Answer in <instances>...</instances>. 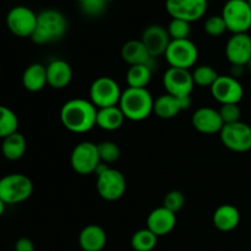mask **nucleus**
<instances>
[{"label":"nucleus","mask_w":251,"mask_h":251,"mask_svg":"<svg viewBox=\"0 0 251 251\" xmlns=\"http://www.w3.org/2000/svg\"><path fill=\"white\" fill-rule=\"evenodd\" d=\"M97 110L90 100L73 98L61 107L60 122L69 131L74 134H85L96 126Z\"/></svg>","instance_id":"obj_1"},{"label":"nucleus","mask_w":251,"mask_h":251,"mask_svg":"<svg viewBox=\"0 0 251 251\" xmlns=\"http://www.w3.org/2000/svg\"><path fill=\"white\" fill-rule=\"evenodd\" d=\"M69 28L65 15L56 9H46L38 12L37 26L31 39L38 46L54 43L63 38Z\"/></svg>","instance_id":"obj_2"},{"label":"nucleus","mask_w":251,"mask_h":251,"mask_svg":"<svg viewBox=\"0 0 251 251\" xmlns=\"http://www.w3.org/2000/svg\"><path fill=\"white\" fill-rule=\"evenodd\" d=\"M153 104L154 98L147 88L127 87L123 91L118 105L125 115V119L142 122L153 113Z\"/></svg>","instance_id":"obj_3"},{"label":"nucleus","mask_w":251,"mask_h":251,"mask_svg":"<svg viewBox=\"0 0 251 251\" xmlns=\"http://www.w3.org/2000/svg\"><path fill=\"white\" fill-rule=\"evenodd\" d=\"M96 174V190L103 200L112 202L124 196L126 191V179L122 172L100 163Z\"/></svg>","instance_id":"obj_4"},{"label":"nucleus","mask_w":251,"mask_h":251,"mask_svg":"<svg viewBox=\"0 0 251 251\" xmlns=\"http://www.w3.org/2000/svg\"><path fill=\"white\" fill-rule=\"evenodd\" d=\"M33 193V183L22 173H12L0 178V199L6 205H16L28 200Z\"/></svg>","instance_id":"obj_5"},{"label":"nucleus","mask_w":251,"mask_h":251,"mask_svg":"<svg viewBox=\"0 0 251 251\" xmlns=\"http://www.w3.org/2000/svg\"><path fill=\"white\" fill-rule=\"evenodd\" d=\"M221 15L232 34L248 33L251 28V7L248 0H227Z\"/></svg>","instance_id":"obj_6"},{"label":"nucleus","mask_w":251,"mask_h":251,"mask_svg":"<svg viewBox=\"0 0 251 251\" xmlns=\"http://www.w3.org/2000/svg\"><path fill=\"white\" fill-rule=\"evenodd\" d=\"M122 93V88L114 78L109 76H100L91 85L90 100L97 109L114 107L119 104Z\"/></svg>","instance_id":"obj_7"},{"label":"nucleus","mask_w":251,"mask_h":251,"mask_svg":"<svg viewBox=\"0 0 251 251\" xmlns=\"http://www.w3.org/2000/svg\"><path fill=\"white\" fill-rule=\"evenodd\" d=\"M164 56L169 64V68L190 70L198 63L199 49L190 39L171 41Z\"/></svg>","instance_id":"obj_8"},{"label":"nucleus","mask_w":251,"mask_h":251,"mask_svg":"<svg viewBox=\"0 0 251 251\" xmlns=\"http://www.w3.org/2000/svg\"><path fill=\"white\" fill-rule=\"evenodd\" d=\"M102 163L98 153L97 144L91 141H82L76 145L70 154L71 168L80 176H88L96 173Z\"/></svg>","instance_id":"obj_9"},{"label":"nucleus","mask_w":251,"mask_h":251,"mask_svg":"<svg viewBox=\"0 0 251 251\" xmlns=\"http://www.w3.org/2000/svg\"><path fill=\"white\" fill-rule=\"evenodd\" d=\"M220 139L226 149L244 153L251 150V126L243 122L226 124L221 130Z\"/></svg>","instance_id":"obj_10"},{"label":"nucleus","mask_w":251,"mask_h":251,"mask_svg":"<svg viewBox=\"0 0 251 251\" xmlns=\"http://www.w3.org/2000/svg\"><path fill=\"white\" fill-rule=\"evenodd\" d=\"M38 14L28 6L17 5L14 6L6 15V26L12 34L21 38H26L33 34L37 26Z\"/></svg>","instance_id":"obj_11"},{"label":"nucleus","mask_w":251,"mask_h":251,"mask_svg":"<svg viewBox=\"0 0 251 251\" xmlns=\"http://www.w3.org/2000/svg\"><path fill=\"white\" fill-rule=\"evenodd\" d=\"M212 97L222 104H239L244 97V87L238 78L230 75H220L210 87Z\"/></svg>","instance_id":"obj_12"},{"label":"nucleus","mask_w":251,"mask_h":251,"mask_svg":"<svg viewBox=\"0 0 251 251\" xmlns=\"http://www.w3.org/2000/svg\"><path fill=\"white\" fill-rule=\"evenodd\" d=\"M207 0H166V10L172 19L199 21L207 11Z\"/></svg>","instance_id":"obj_13"},{"label":"nucleus","mask_w":251,"mask_h":251,"mask_svg":"<svg viewBox=\"0 0 251 251\" xmlns=\"http://www.w3.org/2000/svg\"><path fill=\"white\" fill-rule=\"evenodd\" d=\"M163 87L166 93L179 98L190 97L195 83L190 70L168 68L163 74Z\"/></svg>","instance_id":"obj_14"},{"label":"nucleus","mask_w":251,"mask_h":251,"mask_svg":"<svg viewBox=\"0 0 251 251\" xmlns=\"http://www.w3.org/2000/svg\"><path fill=\"white\" fill-rule=\"evenodd\" d=\"M141 41L147 48V50L150 51L152 58L156 59L166 54L172 39L169 37L168 31H167V27L158 24H153L144 29Z\"/></svg>","instance_id":"obj_15"},{"label":"nucleus","mask_w":251,"mask_h":251,"mask_svg":"<svg viewBox=\"0 0 251 251\" xmlns=\"http://www.w3.org/2000/svg\"><path fill=\"white\" fill-rule=\"evenodd\" d=\"M191 124L196 131L205 135L220 134L225 126L218 109L211 107L198 108L191 117Z\"/></svg>","instance_id":"obj_16"},{"label":"nucleus","mask_w":251,"mask_h":251,"mask_svg":"<svg viewBox=\"0 0 251 251\" xmlns=\"http://www.w3.org/2000/svg\"><path fill=\"white\" fill-rule=\"evenodd\" d=\"M226 56L230 65L247 66L251 58V36L248 33L232 34L226 44Z\"/></svg>","instance_id":"obj_17"},{"label":"nucleus","mask_w":251,"mask_h":251,"mask_svg":"<svg viewBox=\"0 0 251 251\" xmlns=\"http://www.w3.org/2000/svg\"><path fill=\"white\" fill-rule=\"evenodd\" d=\"M191 105V98H179L176 96H172L169 93L158 96L154 100L153 113L159 119L169 120L176 118L183 110L188 109Z\"/></svg>","instance_id":"obj_18"},{"label":"nucleus","mask_w":251,"mask_h":251,"mask_svg":"<svg viewBox=\"0 0 251 251\" xmlns=\"http://www.w3.org/2000/svg\"><path fill=\"white\" fill-rule=\"evenodd\" d=\"M146 228H149L157 237H164L173 232V229L176 228V215L161 206L150 212L146 220Z\"/></svg>","instance_id":"obj_19"},{"label":"nucleus","mask_w":251,"mask_h":251,"mask_svg":"<svg viewBox=\"0 0 251 251\" xmlns=\"http://www.w3.org/2000/svg\"><path fill=\"white\" fill-rule=\"evenodd\" d=\"M47 69V82L49 87L54 90H63L70 85L73 80V68L70 64L64 59H54L48 65Z\"/></svg>","instance_id":"obj_20"},{"label":"nucleus","mask_w":251,"mask_h":251,"mask_svg":"<svg viewBox=\"0 0 251 251\" xmlns=\"http://www.w3.org/2000/svg\"><path fill=\"white\" fill-rule=\"evenodd\" d=\"M122 59L129 66L134 65H151L153 63L152 55L145 44L142 43L141 39H130L125 42L120 50Z\"/></svg>","instance_id":"obj_21"},{"label":"nucleus","mask_w":251,"mask_h":251,"mask_svg":"<svg viewBox=\"0 0 251 251\" xmlns=\"http://www.w3.org/2000/svg\"><path fill=\"white\" fill-rule=\"evenodd\" d=\"M107 244V233L100 226L88 225L78 234V245L82 251H102Z\"/></svg>","instance_id":"obj_22"},{"label":"nucleus","mask_w":251,"mask_h":251,"mask_svg":"<svg viewBox=\"0 0 251 251\" xmlns=\"http://www.w3.org/2000/svg\"><path fill=\"white\" fill-rule=\"evenodd\" d=\"M212 223L220 232H232L240 223L239 210L230 203L218 206L212 215Z\"/></svg>","instance_id":"obj_23"},{"label":"nucleus","mask_w":251,"mask_h":251,"mask_svg":"<svg viewBox=\"0 0 251 251\" xmlns=\"http://www.w3.org/2000/svg\"><path fill=\"white\" fill-rule=\"evenodd\" d=\"M22 85L28 92H39L43 90L47 82V69L43 64L33 63L25 69L22 74Z\"/></svg>","instance_id":"obj_24"},{"label":"nucleus","mask_w":251,"mask_h":251,"mask_svg":"<svg viewBox=\"0 0 251 251\" xmlns=\"http://www.w3.org/2000/svg\"><path fill=\"white\" fill-rule=\"evenodd\" d=\"M125 122V115L123 114L119 105L108 108H100L97 110V122L96 126L104 131H115L123 126Z\"/></svg>","instance_id":"obj_25"},{"label":"nucleus","mask_w":251,"mask_h":251,"mask_svg":"<svg viewBox=\"0 0 251 251\" xmlns=\"http://www.w3.org/2000/svg\"><path fill=\"white\" fill-rule=\"evenodd\" d=\"M27 142L21 132L16 131L10 136L2 139L1 153L9 161H19L25 156Z\"/></svg>","instance_id":"obj_26"},{"label":"nucleus","mask_w":251,"mask_h":251,"mask_svg":"<svg viewBox=\"0 0 251 251\" xmlns=\"http://www.w3.org/2000/svg\"><path fill=\"white\" fill-rule=\"evenodd\" d=\"M152 78L151 65H134L129 66L126 71L127 87L147 88Z\"/></svg>","instance_id":"obj_27"},{"label":"nucleus","mask_w":251,"mask_h":251,"mask_svg":"<svg viewBox=\"0 0 251 251\" xmlns=\"http://www.w3.org/2000/svg\"><path fill=\"white\" fill-rule=\"evenodd\" d=\"M158 237L149 228L136 230L131 237V248L135 251H152L156 248Z\"/></svg>","instance_id":"obj_28"},{"label":"nucleus","mask_w":251,"mask_h":251,"mask_svg":"<svg viewBox=\"0 0 251 251\" xmlns=\"http://www.w3.org/2000/svg\"><path fill=\"white\" fill-rule=\"evenodd\" d=\"M19 129V118L9 107L0 105V139L10 136Z\"/></svg>","instance_id":"obj_29"},{"label":"nucleus","mask_w":251,"mask_h":251,"mask_svg":"<svg viewBox=\"0 0 251 251\" xmlns=\"http://www.w3.org/2000/svg\"><path fill=\"white\" fill-rule=\"evenodd\" d=\"M193 80L195 86L199 87H208L215 83V81L218 78V73L211 65H199L194 69L191 73Z\"/></svg>","instance_id":"obj_30"},{"label":"nucleus","mask_w":251,"mask_h":251,"mask_svg":"<svg viewBox=\"0 0 251 251\" xmlns=\"http://www.w3.org/2000/svg\"><path fill=\"white\" fill-rule=\"evenodd\" d=\"M97 149L100 162L104 164L115 163L122 156V151H120V147L118 146V144L109 141V140L97 144Z\"/></svg>","instance_id":"obj_31"},{"label":"nucleus","mask_w":251,"mask_h":251,"mask_svg":"<svg viewBox=\"0 0 251 251\" xmlns=\"http://www.w3.org/2000/svg\"><path fill=\"white\" fill-rule=\"evenodd\" d=\"M169 37L172 41H178V39H189L191 33V24L184 20L172 19L167 27Z\"/></svg>","instance_id":"obj_32"},{"label":"nucleus","mask_w":251,"mask_h":251,"mask_svg":"<svg viewBox=\"0 0 251 251\" xmlns=\"http://www.w3.org/2000/svg\"><path fill=\"white\" fill-rule=\"evenodd\" d=\"M203 29L211 37H220L228 31L222 15H213V16L207 17L203 24Z\"/></svg>","instance_id":"obj_33"},{"label":"nucleus","mask_w":251,"mask_h":251,"mask_svg":"<svg viewBox=\"0 0 251 251\" xmlns=\"http://www.w3.org/2000/svg\"><path fill=\"white\" fill-rule=\"evenodd\" d=\"M184 205H185V195L179 190H172L166 194L162 206L176 215L184 207Z\"/></svg>","instance_id":"obj_34"},{"label":"nucleus","mask_w":251,"mask_h":251,"mask_svg":"<svg viewBox=\"0 0 251 251\" xmlns=\"http://www.w3.org/2000/svg\"><path fill=\"white\" fill-rule=\"evenodd\" d=\"M108 2L104 0H85L80 2L81 11L83 15L88 17H100L107 10Z\"/></svg>","instance_id":"obj_35"},{"label":"nucleus","mask_w":251,"mask_h":251,"mask_svg":"<svg viewBox=\"0 0 251 251\" xmlns=\"http://www.w3.org/2000/svg\"><path fill=\"white\" fill-rule=\"evenodd\" d=\"M218 112H220V115L225 125L240 122L242 110H240L239 104H222Z\"/></svg>","instance_id":"obj_36"},{"label":"nucleus","mask_w":251,"mask_h":251,"mask_svg":"<svg viewBox=\"0 0 251 251\" xmlns=\"http://www.w3.org/2000/svg\"><path fill=\"white\" fill-rule=\"evenodd\" d=\"M15 251H36V249H34V244L31 239H28V238H20L15 243Z\"/></svg>","instance_id":"obj_37"},{"label":"nucleus","mask_w":251,"mask_h":251,"mask_svg":"<svg viewBox=\"0 0 251 251\" xmlns=\"http://www.w3.org/2000/svg\"><path fill=\"white\" fill-rule=\"evenodd\" d=\"M245 69H247V66L232 65V69H230V76H233V77H235V78H238V80H239L240 76L244 74Z\"/></svg>","instance_id":"obj_38"},{"label":"nucleus","mask_w":251,"mask_h":251,"mask_svg":"<svg viewBox=\"0 0 251 251\" xmlns=\"http://www.w3.org/2000/svg\"><path fill=\"white\" fill-rule=\"evenodd\" d=\"M5 206H6V203H5L4 201H2L1 199H0V217H1V216L4 215V212H5Z\"/></svg>","instance_id":"obj_39"},{"label":"nucleus","mask_w":251,"mask_h":251,"mask_svg":"<svg viewBox=\"0 0 251 251\" xmlns=\"http://www.w3.org/2000/svg\"><path fill=\"white\" fill-rule=\"evenodd\" d=\"M247 69H248V70H249V71H250V73H251V58H250L249 63H248V64H247Z\"/></svg>","instance_id":"obj_40"},{"label":"nucleus","mask_w":251,"mask_h":251,"mask_svg":"<svg viewBox=\"0 0 251 251\" xmlns=\"http://www.w3.org/2000/svg\"><path fill=\"white\" fill-rule=\"evenodd\" d=\"M105 2H108V4H109V2H112V1H114V0H104Z\"/></svg>","instance_id":"obj_41"},{"label":"nucleus","mask_w":251,"mask_h":251,"mask_svg":"<svg viewBox=\"0 0 251 251\" xmlns=\"http://www.w3.org/2000/svg\"><path fill=\"white\" fill-rule=\"evenodd\" d=\"M76 1H78V2H82V1H85V0H76Z\"/></svg>","instance_id":"obj_42"},{"label":"nucleus","mask_w":251,"mask_h":251,"mask_svg":"<svg viewBox=\"0 0 251 251\" xmlns=\"http://www.w3.org/2000/svg\"><path fill=\"white\" fill-rule=\"evenodd\" d=\"M248 2H249V5H250V7H251V0H248Z\"/></svg>","instance_id":"obj_43"},{"label":"nucleus","mask_w":251,"mask_h":251,"mask_svg":"<svg viewBox=\"0 0 251 251\" xmlns=\"http://www.w3.org/2000/svg\"><path fill=\"white\" fill-rule=\"evenodd\" d=\"M0 74H1V69H0Z\"/></svg>","instance_id":"obj_44"}]
</instances>
